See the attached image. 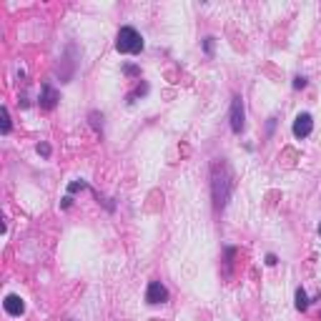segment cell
<instances>
[{
    "instance_id": "6da1fadb",
    "label": "cell",
    "mask_w": 321,
    "mask_h": 321,
    "mask_svg": "<svg viewBox=\"0 0 321 321\" xmlns=\"http://www.w3.org/2000/svg\"><path fill=\"white\" fill-rule=\"evenodd\" d=\"M228 196H231V173L223 163H216L213 166V198H216V206L223 208Z\"/></svg>"
},
{
    "instance_id": "7a4b0ae2",
    "label": "cell",
    "mask_w": 321,
    "mask_h": 321,
    "mask_svg": "<svg viewBox=\"0 0 321 321\" xmlns=\"http://www.w3.org/2000/svg\"><path fill=\"white\" fill-rule=\"evenodd\" d=\"M116 48H118V53H130V56H135V53H141L143 51V38H141V33L135 30V28H121L118 30V35H116Z\"/></svg>"
},
{
    "instance_id": "3957f363",
    "label": "cell",
    "mask_w": 321,
    "mask_h": 321,
    "mask_svg": "<svg viewBox=\"0 0 321 321\" xmlns=\"http://www.w3.org/2000/svg\"><path fill=\"white\" fill-rule=\"evenodd\" d=\"M146 301H148L151 306L166 304V301H168V289H166L161 281H151V284H148V291H146Z\"/></svg>"
},
{
    "instance_id": "277c9868",
    "label": "cell",
    "mask_w": 321,
    "mask_h": 321,
    "mask_svg": "<svg viewBox=\"0 0 321 321\" xmlns=\"http://www.w3.org/2000/svg\"><path fill=\"white\" fill-rule=\"evenodd\" d=\"M244 101H241V96H234V103H231V130L234 133H241L244 130Z\"/></svg>"
},
{
    "instance_id": "5b68a950",
    "label": "cell",
    "mask_w": 321,
    "mask_h": 321,
    "mask_svg": "<svg viewBox=\"0 0 321 321\" xmlns=\"http://www.w3.org/2000/svg\"><path fill=\"white\" fill-rule=\"evenodd\" d=\"M311 130H314V118H311V113H299L296 121H294V135H296V138H306Z\"/></svg>"
},
{
    "instance_id": "8992f818",
    "label": "cell",
    "mask_w": 321,
    "mask_h": 321,
    "mask_svg": "<svg viewBox=\"0 0 321 321\" xmlns=\"http://www.w3.org/2000/svg\"><path fill=\"white\" fill-rule=\"evenodd\" d=\"M3 306H5V311H8L10 316H20V314L25 311V301H23L18 294H10V296H5Z\"/></svg>"
},
{
    "instance_id": "52a82bcc",
    "label": "cell",
    "mask_w": 321,
    "mask_h": 321,
    "mask_svg": "<svg viewBox=\"0 0 321 321\" xmlns=\"http://www.w3.org/2000/svg\"><path fill=\"white\" fill-rule=\"evenodd\" d=\"M58 98H61V96H58V90H53V88L45 83V85H43V98H40V106H43L45 111H53V108H56V103H58Z\"/></svg>"
},
{
    "instance_id": "ba28073f",
    "label": "cell",
    "mask_w": 321,
    "mask_h": 321,
    "mask_svg": "<svg viewBox=\"0 0 321 321\" xmlns=\"http://www.w3.org/2000/svg\"><path fill=\"white\" fill-rule=\"evenodd\" d=\"M296 309L299 311H306L309 309V296H306L304 289H296Z\"/></svg>"
},
{
    "instance_id": "9c48e42d",
    "label": "cell",
    "mask_w": 321,
    "mask_h": 321,
    "mask_svg": "<svg viewBox=\"0 0 321 321\" xmlns=\"http://www.w3.org/2000/svg\"><path fill=\"white\" fill-rule=\"evenodd\" d=\"M3 133H10V116H8V108H3Z\"/></svg>"
},
{
    "instance_id": "30bf717a",
    "label": "cell",
    "mask_w": 321,
    "mask_h": 321,
    "mask_svg": "<svg viewBox=\"0 0 321 321\" xmlns=\"http://www.w3.org/2000/svg\"><path fill=\"white\" fill-rule=\"evenodd\" d=\"M80 189H85V184H83V181H75V184H70V186H68V191H70V193L80 191Z\"/></svg>"
},
{
    "instance_id": "8fae6325",
    "label": "cell",
    "mask_w": 321,
    "mask_h": 321,
    "mask_svg": "<svg viewBox=\"0 0 321 321\" xmlns=\"http://www.w3.org/2000/svg\"><path fill=\"white\" fill-rule=\"evenodd\" d=\"M38 153H43V156H51V146H48V143H38Z\"/></svg>"
},
{
    "instance_id": "7c38bea8",
    "label": "cell",
    "mask_w": 321,
    "mask_h": 321,
    "mask_svg": "<svg viewBox=\"0 0 321 321\" xmlns=\"http://www.w3.org/2000/svg\"><path fill=\"white\" fill-rule=\"evenodd\" d=\"M304 85H306V78H304V75H299V78L294 80V88H304Z\"/></svg>"
},
{
    "instance_id": "4fadbf2b",
    "label": "cell",
    "mask_w": 321,
    "mask_h": 321,
    "mask_svg": "<svg viewBox=\"0 0 321 321\" xmlns=\"http://www.w3.org/2000/svg\"><path fill=\"white\" fill-rule=\"evenodd\" d=\"M203 48H206V53H211V51H213V38H206Z\"/></svg>"
},
{
    "instance_id": "5bb4252c",
    "label": "cell",
    "mask_w": 321,
    "mask_h": 321,
    "mask_svg": "<svg viewBox=\"0 0 321 321\" xmlns=\"http://www.w3.org/2000/svg\"><path fill=\"white\" fill-rule=\"evenodd\" d=\"M266 263H268V266H276V256H273V254H268V256H266Z\"/></svg>"
},
{
    "instance_id": "9a60e30c",
    "label": "cell",
    "mask_w": 321,
    "mask_h": 321,
    "mask_svg": "<svg viewBox=\"0 0 321 321\" xmlns=\"http://www.w3.org/2000/svg\"><path fill=\"white\" fill-rule=\"evenodd\" d=\"M319 236H321V226H319Z\"/></svg>"
}]
</instances>
